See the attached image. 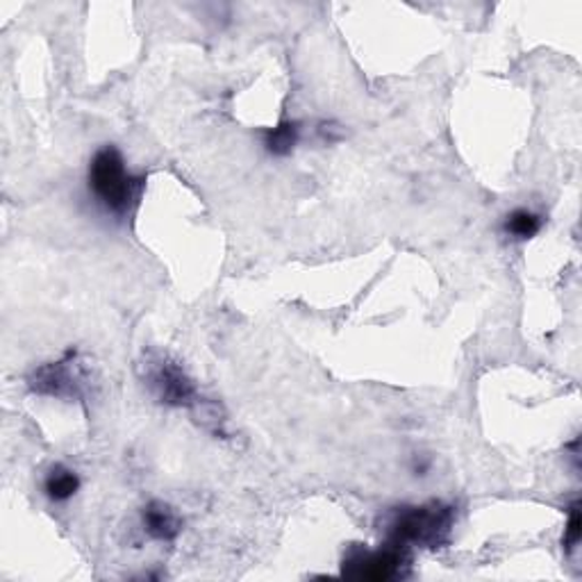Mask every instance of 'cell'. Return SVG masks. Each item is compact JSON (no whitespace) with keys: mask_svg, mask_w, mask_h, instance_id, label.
<instances>
[{"mask_svg":"<svg viewBox=\"0 0 582 582\" xmlns=\"http://www.w3.org/2000/svg\"><path fill=\"white\" fill-rule=\"evenodd\" d=\"M455 526V509L447 503H426L400 507L387 519V541L400 549H439L451 539Z\"/></svg>","mask_w":582,"mask_h":582,"instance_id":"7a4b0ae2","label":"cell"},{"mask_svg":"<svg viewBox=\"0 0 582 582\" xmlns=\"http://www.w3.org/2000/svg\"><path fill=\"white\" fill-rule=\"evenodd\" d=\"M146 383L160 403L171 407H189L196 403V385L185 369L168 358L146 360Z\"/></svg>","mask_w":582,"mask_h":582,"instance_id":"277c9868","label":"cell"},{"mask_svg":"<svg viewBox=\"0 0 582 582\" xmlns=\"http://www.w3.org/2000/svg\"><path fill=\"white\" fill-rule=\"evenodd\" d=\"M78 490H80L78 473L72 469H66L64 464H55L44 481V492L55 503H64L68 498H74L78 494Z\"/></svg>","mask_w":582,"mask_h":582,"instance_id":"52a82bcc","label":"cell"},{"mask_svg":"<svg viewBox=\"0 0 582 582\" xmlns=\"http://www.w3.org/2000/svg\"><path fill=\"white\" fill-rule=\"evenodd\" d=\"M580 535H582V515H580V503H573L569 507V524L564 528V549L567 553H571L578 541H580Z\"/></svg>","mask_w":582,"mask_h":582,"instance_id":"30bf717a","label":"cell"},{"mask_svg":"<svg viewBox=\"0 0 582 582\" xmlns=\"http://www.w3.org/2000/svg\"><path fill=\"white\" fill-rule=\"evenodd\" d=\"M296 144H298V123L294 121H283L281 125L268 130L264 136L266 151L276 157L289 155L296 149Z\"/></svg>","mask_w":582,"mask_h":582,"instance_id":"ba28073f","label":"cell"},{"mask_svg":"<svg viewBox=\"0 0 582 582\" xmlns=\"http://www.w3.org/2000/svg\"><path fill=\"white\" fill-rule=\"evenodd\" d=\"M409 564L407 549H400L396 543H389L385 549L378 551H369L362 549V546H353V549L347 553L344 564H341V575L355 578V580H394L403 578V569Z\"/></svg>","mask_w":582,"mask_h":582,"instance_id":"3957f363","label":"cell"},{"mask_svg":"<svg viewBox=\"0 0 582 582\" xmlns=\"http://www.w3.org/2000/svg\"><path fill=\"white\" fill-rule=\"evenodd\" d=\"M87 180L94 198L110 215L117 217H125L132 212L146 185L142 176L130 174L117 146H102L100 151H96L89 164Z\"/></svg>","mask_w":582,"mask_h":582,"instance_id":"6da1fadb","label":"cell"},{"mask_svg":"<svg viewBox=\"0 0 582 582\" xmlns=\"http://www.w3.org/2000/svg\"><path fill=\"white\" fill-rule=\"evenodd\" d=\"M503 230L509 237H515V239H521V242H526V239H532L541 230V217L535 215L532 210L519 208V210L507 215V219L503 223Z\"/></svg>","mask_w":582,"mask_h":582,"instance_id":"9c48e42d","label":"cell"},{"mask_svg":"<svg viewBox=\"0 0 582 582\" xmlns=\"http://www.w3.org/2000/svg\"><path fill=\"white\" fill-rule=\"evenodd\" d=\"M32 392H37L42 396H53V398H83L87 381L85 371L76 362V353H66L64 360L51 362L42 369L32 373L30 378Z\"/></svg>","mask_w":582,"mask_h":582,"instance_id":"5b68a950","label":"cell"},{"mask_svg":"<svg viewBox=\"0 0 582 582\" xmlns=\"http://www.w3.org/2000/svg\"><path fill=\"white\" fill-rule=\"evenodd\" d=\"M142 521H144V530L155 541H171V539H176L183 530V521L176 515V509L162 501H153L144 507Z\"/></svg>","mask_w":582,"mask_h":582,"instance_id":"8992f818","label":"cell"}]
</instances>
